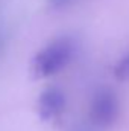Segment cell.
Instances as JSON below:
<instances>
[{"mask_svg":"<svg viewBox=\"0 0 129 131\" xmlns=\"http://www.w3.org/2000/svg\"><path fill=\"white\" fill-rule=\"evenodd\" d=\"M2 50H3V34L0 32V55H2Z\"/></svg>","mask_w":129,"mask_h":131,"instance_id":"cell-6","label":"cell"},{"mask_svg":"<svg viewBox=\"0 0 129 131\" xmlns=\"http://www.w3.org/2000/svg\"><path fill=\"white\" fill-rule=\"evenodd\" d=\"M122 105L117 93L111 89H100L93 95L88 107V119L97 128L112 127L120 117Z\"/></svg>","mask_w":129,"mask_h":131,"instance_id":"cell-2","label":"cell"},{"mask_svg":"<svg viewBox=\"0 0 129 131\" xmlns=\"http://www.w3.org/2000/svg\"><path fill=\"white\" fill-rule=\"evenodd\" d=\"M47 2V6L53 11H61V9H65L68 6H71L73 3H76L78 0H46Z\"/></svg>","mask_w":129,"mask_h":131,"instance_id":"cell-5","label":"cell"},{"mask_svg":"<svg viewBox=\"0 0 129 131\" xmlns=\"http://www.w3.org/2000/svg\"><path fill=\"white\" fill-rule=\"evenodd\" d=\"M67 108V96L64 90L56 85L46 87L36 101V111L41 121L52 122L62 116V113Z\"/></svg>","mask_w":129,"mask_h":131,"instance_id":"cell-3","label":"cell"},{"mask_svg":"<svg viewBox=\"0 0 129 131\" xmlns=\"http://www.w3.org/2000/svg\"><path fill=\"white\" fill-rule=\"evenodd\" d=\"M76 41L70 35H59L44 44L32 58L35 78H52L65 70L76 55Z\"/></svg>","mask_w":129,"mask_h":131,"instance_id":"cell-1","label":"cell"},{"mask_svg":"<svg viewBox=\"0 0 129 131\" xmlns=\"http://www.w3.org/2000/svg\"><path fill=\"white\" fill-rule=\"evenodd\" d=\"M112 75L120 82H128L129 81V50L115 61V64L112 67Z\"/></svg>","mask_w":129,"mask_h":131,"instance_id":"cell-4","label":"cell"}]
</instances>
